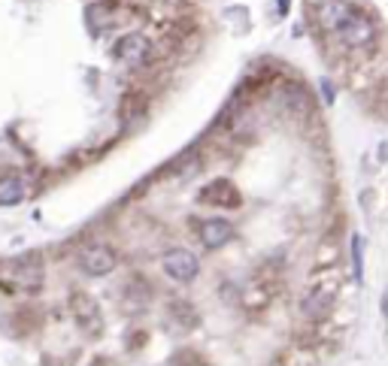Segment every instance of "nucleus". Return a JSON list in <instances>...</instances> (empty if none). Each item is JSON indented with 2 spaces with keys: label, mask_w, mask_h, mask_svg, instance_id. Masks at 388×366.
Listing matches in <instances>:
<instances>
[{
  "label": "nucleus",
  "mask_w": 388,
  "mask_h": 366,
  "mask_svg": "<svg viewBox=\"0 0 388 366\" xmlns=\"http://www.w3.org/2000/svg\"><path fill=\"white\" fill-rule=\"evenodd\" d=\"M334 37L340 40V43H343L346 49H358V52H367V49H373V46H376L379 28H376V21L370 19L367 12L352 10L349 15H346V21L334 31Z\"/></svg>",
  "instance_id": "obj_1"
},
{
  "label": "nucleus",
  "mask_w": 388,
  "mask_h": 366,
  "mask_svg": "<svg viewBox=\"0 0 388 366\" xmlns=\"http://www.w3.org/2000/svg\"><path fill=\"white\" fill-rule=\"evenodd\" d=\"M337 306V288L328 281H316L312 288H307V294L301 297V315L307 321H325Z\"/></svg>",
  "instance_id": "obj_2"
},
{
  "label": "nucleus",
  "mask_w": 388,
  "mask_h": 366,
  "mask_svg": "<svg viewBox=\"0 0 388 366\" xmlns=\"http://www.w3.org/2000/svg\"><path fill=\"white\" fill-rule=\"evenodd\" d=\"M70 312H73V321H76V327L85 333V336H101L103 333V312L101 306H97L94 297L82 294H70Z\"/></svg>",
  "instance_id": "obj_3"
},
{
  "label": "nucleus",
  "mask_w": 388,
  "mask_h": 366,
  "mask_svg": "<svg viewBox=\"0 0 388 366\" xmlns=\"http://www.w3.org/2000/svg\"><path fill=\"white\" fill-rule=\"evenodd\" d=\"M161 270L164 276L173 279L176 285H188V281H194L201 276V261L194 257V252H188V248H173L161 257Z\"/></svg>",
  "instance_id": "obj_4"
},
{
  "label": "nucleus",
  "mask_w": 388,
  "mask_h": 366,
  "mask_svg": "<svg viewBox=\"0 0 388 366\" xmlns=\"http://www.w3.org/2000/svg\"><path fill=\"white\" fill-rule=\"evenodd\" d=\"M115 266H119V257H115L112 248L103 245V243H88L79 252V270L85 272V276H92V279L110 276Z\"/></svg>",
  "instance_id": "obj_5"
},
{
  "label": "nucleus",
  "mask_w": 388,
  "mask_h": 366,
  "mask_svg": "<svg viewBox=\"0 0 388 366\" xmlns=\"http://www.w3.org/2000/svg\"><path fill=\"white\" fill-rule=\"evenodd\" d=\"M10 276L19 288L24 290H37L43 285V261H40V254H22L15 257L10 263Z\"/></svg>",
  "instance_id": "obj_6"
},
{
  "label": "nucleus",
  "mask_w": 388,
  "mask_h": 366,
  "mask_svg": "<svg viewBox=\"0 0 388 366\" xmlns=\"http://www.w3.org/2000/svg\"><path fill=\"white\" fill-rule=\"evenodd\" d=\"M240 191L230 179H212L210 185L201 188V203L206 206H221V209H237L240 206Z\"/></svg>",
  "instance_id": "obj_7"
},
{
  "label": "nucleus",
  "mask_w": 388,
  "mask_h": 366,
  "mask_svg": "<svg viewBox=\"0 0 388 366\" xmlns=\"http://www.w3.org/2000/svg\"><path fill=\"white\" fill-rule=\"evenodd\" d=\"M149 55H152V43H149L146 33H125L115 43V58L130 67H143L149 61Z\"/></svg>",
  "instance_id": "obj_8"
},
{
  "label": "nucleus",
  "mask_w": 388,
  "mask_h": 366,
  "mask_svg": "<svg viewBox=\"0 0 388 366\" xmlns=\"http://www.w3.org/2000/svg\"><path fill=\"white\" fill-rule=\"evenodd\" d=\"M234 221H228V218H206L201 221V227H197V236H201V243L203 248H210V252H219V248H225L230 239H234Z\"/></svg>",
  "instance_id": "obj_9"
},
{
  "label": "nucleus",
  "mask_w": 388,
  "mask_h": 366,
  "mask_svg": "<svg viewBox=\"0 0 388 366\" xmlns=\"http://www.w3.org/2000/svg\"><path fill=\"white\" fill-rule=\"evenodd\" d=\"M352 10L355 6L349 3V0H319L316 3V19L328 33H334L346 21V15H349Z\"/></svg>",
  "instance_id": "obj_10"
},
{
  "label": "nucleus",
  "mask_w": 388,
  "mask_h": 366,
  "mask_svg": "<svg viewBox=\"0 0 388 366\" xmlns=\"http://www.w3.org/2000/svg\"><path fill=\"white\" fill-rule=\"evenodd\" d=\"M31 194L28 176L24 173H6L0 176V206H19Z\"/></svg>",
  "instance_id": "obj_11"
},
{
  "label": "nucleus",
  "mask_w": 388,
  "mask_h": 366,
  "mask_svg": "<svg viewBox=\"0 0 388 366\" xmlns=\"http://www.w3.org/2000/svg\"><path fill=\"white\" fill-rule=\"evenodd\" d=\"M167 318H170V321H179V324H176L179 330H192V327H197V312L192 309V303H185V299H176V303L167 306Z\"/></svg>",
  "instance_id": "obj_12"
},
{
  "label": "nucleus",
  "mask_w": 388,
  "mask_h": 366,
  "mask_svg": "<svg viewBox=\"0 0 388 366\" xmlns=\"http://www.w3.org/2000/svg\"><path fill=\"white\" fill-rule=\"evenodd\" d=\"M125 294H128V303L137 306V309L149 303V285H146L143 279H130L128 285H125Z\"/></svg>",
  "instance_id": "obj_13"
}]
</instances>
